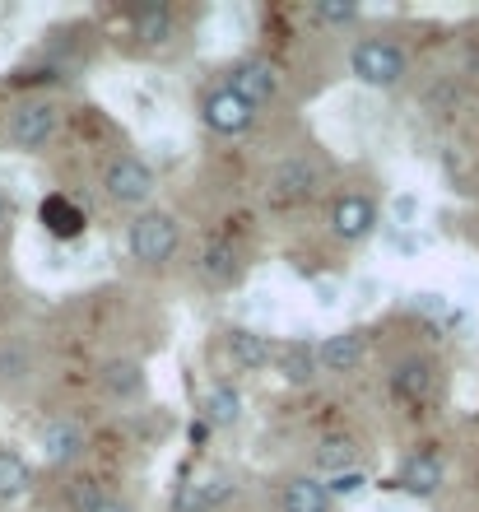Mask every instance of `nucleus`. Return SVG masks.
I'll list each match as a JSON object with an SVG mask.
<instances>
[{
  "mask_svg": "<svg viewBox=\"0 0 479 512\" xmlns=\"http://www.w3.org/2000/svg\"><path fill=\"white\" fill-rule=\"evenodd\" d=\"M363 485H368V475L345 471V475H331V480H326V494H331V499H349V494H359Z\"/></svg>",
  "mask_w": 479,
  "mask_h": 512,
  "instance_id": "nucleus-24",
  "label": "nucleus"
},
{
  "mask_svg": "<svg viewBox=\"0 0 479 512\" xmlns=\"http://www.w3.org/2000/svg\"><path fill=\"white\" fill-rule=\"evenodd\" d=\"M28 485H33V471H28V461L19 457L14 447H0V503L24 499Z\"/></svg>",
  "mask_w": 479,
  "mask_h": 512,
  "instance_id": "nucleus-22",
  "label": "nucleus"
},
{
  "mask_svg": "<svg viewBox=\"0 0 479 512\" xmlns=\"http://www.w3.org/2000/svg\"><path fill=\"white\" fill-rule=\"evenodd\" d=\"M5 219H10V201H5V191H0V229H5Z\"/></svg>",
  "mask_w": 479,
  "mask_h": 512,
  "instance_id": "nucleus-27",
  "label": "nucleus"
},
{
  "mask_svg": "<svg viewBox=\"0 0 479 512\" xmlns=\"http://www.w3.org/2000/svg\"><path fill=\"white\" fill-rule=\"evenodd\" d=\"M275 364H280V378L289 387H307V382L317 378V345L312 340H289L284 350H275Z\"/></svg>",
  "mask_w": 479,
  "mask_h": 512,
  "instance_id": "nucleus-17",
  "label": "nucleus"
},
{
  "mask_svg": "<svg viewBox=\"0 0 479 512\" xmlns=\"http://www.w3.org/2000/svg\"><path fill=\"white\" fill-rule=\"evenodd\" d=\"M335 499L312 475H289L280 485V512H331Z\"/></svg>",
  "mask_w": 479,
  "mask_h": 512,
  "instance_id": "nucleus-14",
  "label": "nucleus"
},
{
  "mask_svg": "<svg viewBox=\"0 0 479 512\" xmlns=\"http://www.w3.org/2000/svg\"><path fill=\"white\" fill-rule=\"evenodd\" d=\"M349 70H354V80L368 84V89H391V84L405 80V47L391 38H359L349 47Z\"/></svg>",
  "mask_w": 479,
  "mask_h": 512,
  "instance_id": "nucleus-1",
  "label": "nucleus"
},
{
  "mask_svg": "<svg viewBox=\"0 0 479 512\" xmlns=\"http://www.w3.org/2000/svg\"><path fill=\"white\" fill-rule=\"evenodd\" d=\"M38 219H42V229L52 233V238H61V243H75V238L84 233V224H89L80 205L70 201V196H61V191L38 205Z\"/></svg>",
  "mask_w": 479,
  "mask_h": 512,
  "instance_id": "nucleus-13",
  "label": "nucleus"
},
{
  "mask_svg": "<svg viewBox=\"0 0 479 512\" xmlns=\"http://www.w3.org/2000/svg\"><path fill=\"white\" fill-rule=\"evenodd\" d=\"M200 415H205V424L210 429H233L242 419V396L238 387H228V382H214L210 391H205V405H200Z\"/></svg>",
  "mask_w": 479,
  "mask_h": 512,
  "instance_id": "nucleus-20",
  "label": "nucleus"
},
{
  "mask_svg": "<svg viewBox=\"0 0 479 512\" xmlns=\"http://www.w3.org/2000/svg\"><path fill=\"white\" fill-rule=\"evenodd\" d=\"M326 229H331V238H340V243H368L377 233V201L363 196V191L335 196L331 210H326Z\"/></svg>",
  "mask_w": 479,
  "mask_h": 512,
  "instance_id": "nucleus-4",
  "label": "nucleus"
},
{
  "mask_svg": "<svg viewBox=\"0 0 479 512\" xmlns=\"http://www.w3.org/2000/svg\"><path fill=\"white\" fill-rule=\"evenodd\" d=\"M84 447H89V433H84L80 419H52L42 429V457L52 466H75L84 457Z\"/></svg>",
  "mask_w": 479,
  "mask_h": 512,
  "instance_id": "nucleus-12",
  "label": "nucleus"
},
{
  "mask_svg": "<svg viewBox=\"0 0 479 512\" xmlns=\"http://www.w3.org/2000/svg\"><path fill=\"white\" fill-rule=\"evenodd\" d=\"M103 191L126 210H145L149 196H154V168L140 163L135 154H117L103 168Z\"/></svg>",
  "mask_w": 479,
  "mask_h": 512,
  "instance_id": "nucleus-3",
  "label": "nucleus"
},
{
  "mask_svg": "<svg viewBox=\"0 0 479 512\" xmlns=\"http://www.w3.org/2000/svg\"><path fill=\"white\" fill-rule=\"evenodd\" d=\"M312 461H317V471H326V480H331V475H345L359 466V443H354L349 433H331V438L317 443Z\"/></svg>",
  "mask_w": 479,
  "mask_h": 512,
  "instance_id": "nucleus-19",
  "label": "nucleus"
},
{
  "mask_svg": "<svg viewBox=\"0 0 479 512\" xmlns=\"http://www.w3.org/2000/svg\"><path fill=\"white\" fill-rule=\"evenodd\" d=\"M200 117H205V126H210L214 135H242V131H252L256 108L242 103V98L224 84V89H210V94L200 98Z\"/></svg>",
  "mask_w": 479,
  "mask_h": 512,
  "instance_id": "nucleus-8",
  "label": "nucleus"
},
{
  "mask_svg": "<svg viewBox=\"0 0 479 512\" xmlns=\"http://www.w3.org/2000/svg\"><path fill=\"white\" fill-rule=\"evenodd\" d=\"M84 512H135V508H131L126 499H117V494H98V499L89 503Z\"/></svg>",
  "mask_w": 479,
  "mask_h": 512,
  "instance_id": "nucleus-26",
  "label": "nucleus"
},
{
  "mask_svg": "<svg viewBox=\"0 0 479 512\" xmlns=\"http://www.w3.org/2000/svg\"><path fill=\"white\" fill-rule=\"evenodd\" d=\"M233 499V485L228 480H191L173 494V512H214Z\"/></svg>",
  "mask_w": 479,
  "mask_h": 512,
  "instance_id": "nucleus-18",
  "label": "nucleus"
},
{
  "mask_svg": "<svg viewBox=\"0 0 479 512\" xmlns=\"http://www.w3.org/2000/svg\"><path fill=\"white\" fill-rule=\"evenodd\" d=\"M363 359H368V340L359 331H335L317 345V368L331 378H349L354 368H363Z\"/></svg>",
  "mask_w": 479,
  "mask_h": 512,
  "instance_id": "nucleus-11",
  "label": "nucleus"
},
{
  "mask_svg": "<svg viewBox=\"0 0 479 512\" xmlns=\"http://www.w3.org/2000/svg\"><path fill=\"white\" fill-rule=\"evenodd\" d=\"M200 275H205V284H214V289L238 284V275H242L238 252H233L228 243H210L205 252H200Z\"/></svg>",
  "mask_w": 479,
  "mask_h": 512,
  "instance_id": "nucleus-21",
  "label": "nucleus"
},
{
  "mask_svg": "<svg viewBox=\"0 0 479 512\" xmlns=\"http://www.w3.org/2000/svg\"><path fill=\"white\" fill-rule=\"evenodd\" d=\"M228 89H233L242 103L266 108V103H275V94H280V70L270 66V61H261V56H252V61H238V70H233Z\"/></svg>",
  "mask_w": 479,
  "mask_h": 512,
  "instance_id": "nucleus-10",
  "label": "nucleus"
},
{
  "mask_svg": "<svg viewBox=\"0 0 479 512\" xmlns=\"http://www.w3.org/2000/svg\"><path fill=\"white\" fill-rule=\"evenodd\" d=\"M321 191V168L303 154H289V159L275 163L270 173V201L275 205H303Z\"/></svg>",
  "mask_w": 479,
  "mask_h": 512,
  "instance_id": "nucleus-6",
  "label": "nucleus"
},
{
  "mask_svg": "<svg viewBox=\"0 0 479 512\" xmlns=\"http://www.w3.org/2000/svg\"><path fill=\"white\" fill-rule=\"evenodd\" d=\"M228 359L242 373H261V368L275 364V345L261 331H228Z\"/></svg>",
  "mask_w": 479,
  "mask_h": 512,
  "instance_id": "nucleus-15",
  "label": "nucleus"
},
{
  "mask_svg": "<svg viewBox=\"0 0 479 512\" xmlns=\"http://www.w3.org/2000/svg\"><path fill=\"white\" fill-rule=\"evenodd\" d=\"M442 480H447V461L433 447H414L396 466V489H405L410 499H433L442 489Z\"/></svg>",
  "mask_w": 479,
  "mask_h": 512,
  "instance_id": "nucleus-7",
  "label": "nucleus"
},
{
  "mask_svg": "<svg viewBox=\"0 0 479 512\" xmlns=\"http://www.w3.org/2000/svg\"><path fill=\"white\" fill-rule=\"evenodd\" d=\"M98 387L112 396V401H131L145 391V364H135V359H107L98 368Z\"/></svg>",
  "mask_w": 479,
  "mask_h": 512,
  "instance_id": "nucleus-16",
  "label": "nucleus"
},
{
  "mask_svg": "<svg viewBox=\"0 0 479 512\" xmlns=\"http://www.w3.org/2000/svg\"><path fill=\"white\" fill-rule=\"evenodd\" d=\"M312 14H317L321 24H354L359 5H331V0H321V5H312Z\"/></svg>",
  "mask_w": 479,
  "mask_h": 512,
  "instance_id": "nucleus-25",
  "label": "nucleus"
},
{
  "mask_svg": "<svg viewBox=\"0 0 479 512\" xmlns=\"http://www.w3.org/2000/svg\"><path fill=\"white\" fill-rule=\"evenodd\" d=\"M182 243V229L168 210H140L126 229V252L140 261V266H163L168 256Z\"/></svg>",
  "mask_w": 479,
  "mask_h": 512,
  "instance_id": "nucleus-2",
  "label": "nucleus"
},
{
  "mask_svg": "<svg viewBox=\"0 0 479 512\" xmlns=\"http://www.w3.org/2000/svg\"><path fill=\"white\" fill-rule=\"evenodd\" d=\"M131 33L145 42V47H159V42L173 38V10H168V5H145V10L131 19Z\"/></svg>",
  "mask_w": 479,
  "mask_h": 512,
  "instance_id": "nucleus-23",
  "label": "nucleus"
},
{
  "mask_svg": "<svg viewBox=\"0 0 479 512\" xmlns=\"http://www.w3.org/2000/svg\"><path fill=\"white\" fill-rule=\"evenodd\" d=\"M56 126H61V112H56V103H47V98H28V103H19V108L10 112V145L24 149V154H33V149H42L47 140L56 135Z\"/></svg>",
  "mask_w": 479,
  "mask_h": 512,
  "instance_id": "nucleus-5",
  "label": "nucleus"
},
{
  "mask_svg": "<svg viewBox=\"0 0 479 512\" xmlns=\"http://www.w3.org/2000/svg\"><path fill=\"white\" fill-rule=\"evenodd\" d=\"M438 391V364L428 354H405L391 368V396L405 405H424Z\"/></svg>",
  "mask_w": 479,
  "mask_h": 512,
  "instance_id": "nucleus-9",
  "label": "nucleus"
}]
</instances>
